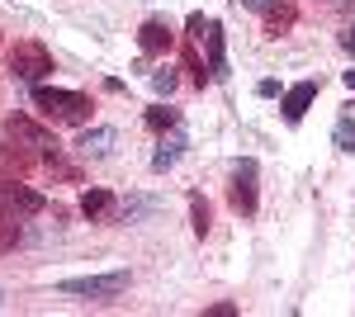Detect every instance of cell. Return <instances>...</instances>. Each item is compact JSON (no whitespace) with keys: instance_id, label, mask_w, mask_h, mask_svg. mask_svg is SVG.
Segmentation results:
<instances>
[{"instance_id":"7402d4cb","label":"cell","mask_w":355,"mask_h":317,"mask_svg":"<svg viewBox=\"0 0 355 317\" xmlns=\"http://www.w3.org/2000/svg\"><path fill=\"white\" fill-rule=\"evenodd\" d=\"M185 71H190V80H194V85H199V90H204V85L214 80V76H209V71H204V67H199V57H194L190 48H185Z\"/></svg>"},{"instance_id":"cb8c5ba5","label":"cell","mask_w":355,"mask_h":317,"mask_svg":"<svg viewBox=\"0 0 355 317\" xmlns=\"http://www.w3.org/2000/svg\"><path fill=\"white\" fill-rule=\"evenodd\" d=\"M237 5H242V10H256V15H270L275 0H237Z\"/></svg>"},{"instance_id":"4fadbf2b","label":"cell","mask_w":355,"mask_h":317,"mask_svg":"<svg viewBox=\"0 0 355 317\" xmlns=\"http://www.w3.org/2000/svg\"><path fill=\"white\" fill-rule=\"evenodd\" d=\"M33 161H38V152L15 147V142H0V166H5L10 175H28V171H33Z\"/></svg>"},{"instance_id":"5b68a950","label":"cell","mask_w":355,"mask_h":317,"mask_svg":"<svg viewBox=\"0 0 355 317\" xmlns=\"http://www.w3.org/2000/svg\"><path fill=\"white\" fill-rule=\"evenodd\" d=\"M256 175H261V166L251 157H242L232 166V189H227V204L242 213V218H256Z\"/></svg>"},{"instance_id":"52a82bcc","label":"cell","mask_w":355,"mask_h":317,"mask_svg":"<svg viewBox=\"0 0 355 317\" xmlns=\"http://www.w3.org/2000/svg\"><path fill=\"white\" fill-rule=\"evenodd\" d=\"M313 100H318V80H299V85H289V90H284V123H289V128H299L303 123V114H308V109H313Z\"/></svg>"},{"instance_id":"8fae6325","label":"cell","mask_w":355,"mask_h":317,"mask_svg":"<svg viewBox=\"0 0 355 317\" xmlns=\"http://www.w3.org/2000/svg\"><path fill=\"white\" fill-rule=\"evenodd\" d=\"M114 209H119V204H114L110 189H85L81 194V213L90 223H114Z\"/></svg>"},{"instance_id":"5bb4252c","label":"cell","mask_w":355,"mask_h":317,"mask_svg":"<svg viewBox=\"0 0 355 317\" xmlns=\"http://www.w3.org/2000/svg\"><path fill=\"white\" fill-rule=\"evenodd\" d=\"M147 213H157V199H147V194H133V199H123V204L114 209V223H142Z\"/></svg>"},{"instance_id":"d6986e66","label":"cell","mask_w":355,"mask_h":317,"mask_svg":"<svg viewBox=\"0 0 355 317\" xmlns=\"http://www.w3.org/2000/svg\"><path fill=\"white\" fill-rule=\"evenodd\" d=\"M331 142H336L341 152H355V114L336 119V128H331Z\"/></svg>"},{"instance_id":"8992f818","label":"cell","mask_w":355,"mask_h":317,"mask_svg":"<svg viewBox=\"0 0 355 317\" xmlns=\"http://www.w3.org/2000/svg\"><path fill=\"white\" fill-rule=\"evenodd\" d=\"M0 209L15 213V218H38L48 209V199L38 189H28L24 180H0Z\"/></svg>"},{"instance_id":"d4e9b609","label":"cell","mask_w":355,"mask_h":317,"mask_svg":"<svg viewBox=\"0 0 355 317\" xmlns=\"http://www.w3.org/2000/svg\"><path fill=\"white\" fill-rule=\"evenodd\" d=\"M232 313H237L232 303H214V308H209V317H232Z\"/></svg>"},{"instance_id":"ac0fdd59","label":"cell","mask_w":355,"mask_h":317,"mask_svg":"<svg viewBox=\"0 0 355 317\" xmlns=\"http://www.w3.org/2000/svg\"><path fill=\"white\" fill-rule=\"evenodd\" d=\"M190 228H194V237H199V241L209 237V204H204L199 194H190Z\"/></svg>"},{"instance_id":"484cf974","label":"cell","mask_w":355,"mask_h":317,"mask_svg":"<svg viewBox=\"0 0 355 317\" xmlns=\"http://www.w3.org/2000/svg\"><path fill=\"white\" fill-rule=\"evenodd\" d=\"M341 48H346V53H351V57H355V24H351V28H346V33H341Z\"/></svg>"},{"instance_id":"2e32d148","label":"cell","mask_w":355,"mask_h":317,"mask_svg":"<svg viewBox=\"0 0 355 317\" xmlns=\"http://www.w3.org/2000/svg\"><path fill=\"white\" fill-rule=\"evenodd\" d=\"M15 246H19V218L0 209V256H10Z\"/></svg>"},{"instance_id":"6da1fadb","label":"cell","mask_w":355,"mask_h":317,"mask_svg":"<svg viewBox=\"0 0 355 317\" xmlns=\"http://www.w3.org/2000/svg\"><path fill=\"white\" fill-rule=\"evenodd\" d=\"M33 109L48 114L53 123H85L90 119V100L81 90H62V85H33Z\"/></svg>"},{"instance_id":"277c9868","label":"cell","mask_w":355,"mask_h":317,"mask_svg":"<svg viewBox=\"0 0 355 317\" xmlns=\"http://www.w3.org/2000/svg\"><path fill=\"white\" fill-rule=\"evenodd\" d=\"M0 142L28 147V152H38V157H53V152H57V137L43 128V123H33L28 114H15V119H5V128H0Z\"/></svg>"},{"instance_id":"3957f363","label":"cell","mask_w":355,"mask_h":317,"mask_svg":"<svg viewBox=\"0 0 355 317\" xmlns=\"http://www.w3.org/2000/svg\"><path fill=\"white\" fill-rule=\"evenodd\" d=\"M57 289L71 293V298H85V303H114L119 293L128 289V275L123 270H114V275H85V280H62Z\"/></svg>"},{"instance_id":"9a60e30c","label":"cell","mask_w":355,"mask_h":317,"mask_svg":"<svg viewBox=\"0 0 355 317\" xmlns=\"http://www.w3.org/2000/svg\"><path fill=\"white\" fill-rule=\"evenodd\" d=\"M289 24H294V5H279V0H275V5H270V19H266V38L289 33Z\"/></svg>"},{"instance_id":"ffe728a7","label":"cell","mask_w":355,"mask_h":317,"mask_svg":"<svg viewBox=\"0 0 355 317\" xmlns=\"http://www.w3.org/2000/svg\"><path fill=\"white\" fill-rule=\"evenodd\" d=\"M43 161H48V171H53V175H62V180H71V185L81 180V171H76L71 161L62 157V152H53V157H43Z\"/></svg>"},{"instance_id":"4316f807","label":"cell","mask_w":355,"mask_h":317,"mask_svg":"<svg viewBox=\"0 0 355 317\" xmlns=\"http://www.w3.org/2000/svg\"><path fill=\"white\" fill-rule=\"evenodd\" d=\"M341 80H346V85H351V90H355V71H346V76H341Z\"/></svg>"},{"instance_id":"e0dca14e","label":"cell","mask_w":355,"mask_h":317,"mask_svg":"<svg viewBox=\"0 0 355 317\" xmlns=\"http://www.w3.org/2000/svg\"><path fill=\"white\" fill-rule=\"evenodd\" d=\"M142 123H147L152 132H166V128H175V123H180V114H175V109H166V105H157V109H147V114H142Z\"/></svg>"},{"instance_id":"7a4b0ae2","label":"cell","mask_w":355,"mask_h":317,"mask_svg":"<svg viewBox=\"0 0 355 317\" xmlns=\"http://www.w3.org/2000/svg\"><path fill=\"white\" fill-rule=\"evenodd\" d=\"M5 67H10V76H19V80H28V85H38L43 76H53V53H48L43 43L24 38V43H15V48L5 53Z\"/></svg>"},{"instance_id":"7c38bea8","label":"cell","mask_w":355,"mask_h":317,"mask_svg":"<svg viewBox=\"0 0 355 317\" xmlns=\"http://www.w3.org/2000/svg\"><path fill=\"white\" fill-rule=\"evenodd\" d=\"M110 147H114V128H110V123H100V128L81 132V142H76V152H81L85 161H100V157H110Z\"/></svg>"},{"instance_id":"ba28073f","label":"cell","mask_w":355,"mask_h":317,"mask_svg":"<svg viewBox=\"0 0 355 317\" xmlns=\"http://www.w3.org/2000/svg\"><path fill=\"white\" fill-rule=\"evenodd\" d=\"M171 43H175V33H171V24H166V19H147V24L137 28V48H142L147 57L171 53Z\"/></svg>"},{"instance_id":"44dd1931","label":"cell","mask_w":355,"mask_h":317,"mask_svg":"<svg viewBox=\"0 0 355 317\" xmlns=\"http://www.w3.org/2000/svg\"><path fill=\"white\" fill-rule=\"evenodd\" d=\"M175 85H180V76H175L171 67H162V71H152V90H157V95H171Z\"/></svg>"},{"instance_id":"603a6c76","label":"cell","mask_w":355,"mask_h":317,"mask_svg":"<svg viewBox=\"0 0 355 317\" xmlns=\"http://www.w3.org/2000/svg\"><path fill=\"white\" fill-rule=\"evenodd\" d=\"M185 24H190V33H194V38H204V33H209V19H204V15H190Z\"/></svg>"},{"instance_id":"30bf717a","label":"cell","mask_w":355,"mask_h":317,"mask_svg":"<svg viewBox=\"0 0 355 317\" xmlns=\"http://www.w3.org/2000/svg\"><path fill=\"white\" fill-rule=\"evenodd\" d=\"M204 48H209V76L223 80V76H227V38H223V24H218V19H209Z\"/></svg>"},{"instance_id":"9c48e42d","label":"cell","mask_w":355,"mask_h":317,"mask_svg":"<svg viewBox=\"0 0 355 317\" xmlns=\"http://www.w3.org/2000/svg\"><path fill=\"white\" fill-rule=\"evenodd\" d=\"M185 147H190V137H185V128H180V123H175V128L162 137V147L152 152V171H171L175 161L185 157Z\"/></svg>"}]
</instances>
